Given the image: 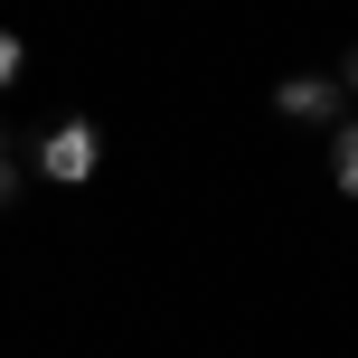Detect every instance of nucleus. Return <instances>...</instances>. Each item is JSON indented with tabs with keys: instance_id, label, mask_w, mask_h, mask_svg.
I'll use <instances>...</instances> for the list:
<instances>
[{
	"instance_id": "1",
	"label": "nucleus",
	"mask_w": 358,
	"mask_h": 358,
	"mask_svg": "<svg viewBox=\"0 0 358 358\" xmlns=\"http://www.w3.org/2000/svg\"><path fill=\"white\" fill-rule=\"evenodd\" d=\"M94 161H104V132L85 123V113H66V123H48V142H38V179H57V189H85Z\"/></svg>"
},
{
	"instance_id": "2",
	"label": "nucleus",
	"mask_w": 358,
	"mask_h": 358,
	"mask_svg": "<svg viewBox=\"0 0 358 358\" xmlns=\"http://www.w3.org/2000/svg\"><path fill=\"white\" fill-rule=\"evenodd\" d=\"M273 104H283V123H330V132H340L349 123V85H340V76H283V85H273Z\"/></svg>"
},
{
	"instance_id": "3",
	"label": "nucleus",
	"mask_w": 358,
	"mask_h": 358,
	"mask_svg": "<svg viewBox=\"0 0 358 358\" xmlns=\"http://www.w3.org/2000/svg\"><path fill=\"white\" fill-rule=\"evenodd\" d=\"M330 179H340V198H358V123L330 132Z\"/></svg>"
},
{
	"instance_id": "4",
	"label": "nucleus",
	"mask_w": 358,
	"mask_h": 358,
	"mask_svg": "<svg viewBox=\"0 0 358 358\" xmlns=\"http://www.w3.org/2000/svg\"><path fill=\"white\" fill-rule=\"evenodd\" d=\"M19 66H29V48H19V29H0V85H19Z\"/></svg>"
},
{
	"instance_id": "5",
	"label": "nucleus",
	"mask_w": 358,
	"mask_h": 358,
	"mask_svg": "<svg viewBox=\"0 0 358 358\" xmlns=\"http://www.w3.org/2000/svg\"><path fill=\"white\" fill-rule=\"evenodd\" d=\"M19 198V161H10V132H0V208Z\"/></svg>"
},
{
	"instance_id": "6",
	"label": "nucleus",
	"mask_w": 358,
	"mask_h": 358,
	"mask_svg": "<svg viewBox=\"0 0 358 358\" xmlns=\"http://www.w3.org/2000/svg\"><path fill=\"white\" fill-rule=\"evenodd\" d=\"M340 85H349V94H358V48H349V66H340Z\"/></svg>"
}]
</instances>
